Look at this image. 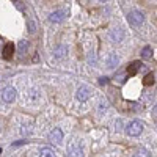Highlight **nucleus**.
Instances as JSON below:
<instances>
[{
  "label": "nucleus",
  "instance_id": "15",
  "mask_svg": "<svg viewBox=\"0 0 157 157\" xmlns=\"http://www.w3.org/2000/svg\"><path fill=\"white\" fill-rule=\"evenodd\" d=\"M143 85L145 86H149V85H154V74L152 72H149V74H146V77L143 78Z\"/></svg>",
  "mask_w": 157,
  "mask_h": 157
},
{
  "label": "nucleus",
  "instance_id": "9",
  "mask_svg": "<svg viewBox=\"0 0 157 157\" xmlns=\"http://www.w3.org/2000/svg\"><path fill=\"white\" fill-rule=\"evenodd\" d=\"M123 38H124V33H123L121 29H116V30H113V32L110 33V39H112L113 43H121Z\"/></svg>",
  "mask_w": 157,
  "mask_h": 157
},
{
  "label": "nucleus",
  "instance_id": "20",
  "mask_svg": "<svg viewBox=\"0 0 157 157\" xmlns=\"http://www.w3.org/2000/svg\"><path fill=\"white\" fill-rule=\"evenodd\" d=\"M109 83V77H99V85H107Z\"/></svg>",
  "mask_w": 157,
  "mask_h": 157
},
{
  "label": "nucleus",
  "instance_id": "11",
  "mask_svg": "<svg viewBox=\"0 0 157 157\" xmlns=\"http://www.w3.org/2000/svg\"><path fill=\"white\" fill-rule=\"evenodd\" d=\"M151 57H152V49H151L149 46L143 47V50H141V58H145V60H149Z\"/></svg>",
  "mask_w": 157,
  "mask_h": 157
},
{
  "label": "nucleus",
  "instance_id": "22",
  "mask_svg": "<svg viewBox=\"0 0 157 157\" xmlns=\"http://www.w3.org/2000/svg\"><path fill=\"white\" fill-rule=\"evenodd\" d=\"M24 143H25V141H14V143H13V146L16 148V146H21V145H24Z\"/></svg>",
  "mask_w": 157,
  "mask_h": 157
},
{
  "label": "nucleus",
  "instance_id": "14",
  "mask_svg": "<svg viewBox=\"0 0 157 157\" xmlns=\"http://www.w3.org/2000/svg\"><path fill=\"white\" fill-rule=\"evenodd\" d=\"M39 154L43 157H52V155H55V151L50 149V148H41L39 149Z\"/></svg>",
  "mask_w": 157,
  "mask_h": 157
},
{
  "label": "nucleus",
  "instance_id": "2",
  "mask_svg": "<svg viewBox=\"0 0 157 157\" xmlns=\"http://www.w3.org/2000/svg\"><path fill=\"white\" fill-rule=\"evenodd\" d=\"M129 24L132 25V27H140V25L145 22V16H143V13L140 11H132V13H129Z\"/></svg>",
  "mask_w": 157,
  "mask_h": 157
},
{
  "label": "nucleus",
  "instance_id": "8",
  "mask_svg": "<svg viewBox=\"0 0 157 157\" xmlns=\"http://www.w3.org/2000/svg\"><path fill=\"white\" fill-rule=\"evenodd\" d=\"M63 19H64V11H61V10L54 11V13H52V14L49 16V21L54 22V24H58V22H61Z\"/></svg>",
  "mask_w": 157,
  "mask_h": 157
},
{
  "label": "nucleus",
  "instance_id": "13",
  "mask_svg": "<svg viewBox=\"0 0 157 157\" xmlns=\"http://www.w3.org/2000/svg\"><path fill=\"white\" fill-rule=\"evenodd\" d=\"M118 57H116V54H110L109 55V61H107V64H109V68H115L116 64H118Z\"/></svg>",
  "mask_w": 157,
  "mask_h": 157
},
{
  "label": "nucleus",
  "instance_id": "23",
  "mask_svg": "<svg viewBox=\"0 0 157 157\" xmlns=\"http://www.w3.org/2000/svg\"><path fill=\"white\" fill-rule=\"evenodd\" d=\"M16 5H17V8H19V10H21V11H22V10H24V5H22V3H21V2H16Z\"/></svg>",
  "mask_w": 157,
  "mask_h": 157
},
{
  "label": "nucleus",
  "instance_id": "17",
  "mask_svg": "<svg viewBox=\"0 0 157 157\" xmlns=\"http://www.w3.org/2000/svg\"><path fill=\"white\" fill-rule=\"evenodd\" d=\"M105 109H107V101H99V113H102V112H105Z\"/></svg>",
  "mask_w": 157,
  "mask_h": 157
},
{
  "label": "nucleus",
  "instance_id": "10",
  "mask_svg": "<svg viewBox=\"0 0 157 157\" xmlns=\"http://www.w3.org/2000/svg\"><path fill=\"white\" fill-rule=\"evenodd\" d=\"M27 49H29V43L24 41V39H21L19 44H17V52L21 55H25V54H27Z\"/></svg>",
  "mask_w": 157,
  "mask_h": 157
},
{
  "label": "nucleus",
  "instance_id": "5",
  "mask_svg": "<svg viewBox=\"0 0 157 157\" xmlns=\"http://www.w3.org/2000/svg\"><path fill=\"white\" fill-rule=\"evenodd\" d=\"M49 141L60 145V143L63 141V132H61V129H54V130H52V132L49 134Z\"/></svg>",
  "mask_w": 157,
  "mask_h": 157
},
{
  "label": "nucleus",
  "instance_id": "25",
  "mask_svg": "<svg viewBox=\"0 0 157 157\" xmlns=\"http://www.w3.org/2000/svg\"><path fill=\"white\" fill-rule=\"evenodd\" d=\"M101 2H105V0H101Z\"/></svg>",
  "mask_w": 157,
  "mask_h": 157
},
{
  "label": "nucleus",
  "instance_id": "16",
  "mask_svg": "<svg viewBox=\"0 0 157 157\" xmlns=\"http://www.w3.org/2000/svg\"><path fill=\"white\" fill-rule=\"evenodd\" d=\"M69 152H71V155H83V154H82V149L78 148L77 143H74V145L69 148Z\"/></svg>",
  "mask_w": 157,
  "mask_h": 157
},
{
  "label": "nucleus",
  "instance_id": "6",
  "mask_svg": "<svg viewBox=\"0 0 157 157\" xmlns=\"http://www.w3.org/2000/svg\"><path fill=\"white\" fill-rule=\"evenodd\" d=\"M13 54H14V44H13V43L5 44L3 49H2V57H3L5 60H10V58L13 57Z\"/></svg>",
  "mask_w": 157,
  "mask_h": 157
},
{
  "label": "nucleus",
  "instance_id": "7",
  "mask_svg": "<svg viewBox=\"0 0 157 157\" xmlns=\"http://www.w3.org/2000/svg\"><path fill=\"white\" fill-rule=\"evenodd\" d=\"M140 69H143L141 61H132V63L127 66V74H129V75H135Z\"/></svg>",
  "mask_w": 157,
  "mask_h": 157
},
{
  "label": "nucleus",
  "instance_id": "3",
  "mask_svg": "<svg viewBox=\"0 0 157 157\" xmlns=\"http://www.w3.org/2000/svg\"><path fill=\"white\" fill-rule=\"evenodd\" d=\"M90 94H91V91H90L88 86H85V85L83 86H78L77 88V93H75V99L78 102H85V101H88Z\"/></svg>",
  "mask_w": 157,
  "mask_h": 157
},
{
  "label": "nucleus",
  "instance_id": "4",
  "mask_svg": "<svg viewBox=\"0 0 157 157\" xmlns=\"http://www.w3.org/2000/svg\"><path fill=\"white\" fill-rule=\"evenodd\" d=\"M14 99H16V90H14V88L8 86V88H5V90L2 91V101H3V102L10 104V102H13Z\"/></svg>",
  "mask_w": 157,
  "mask_h": 157
},
{
  "label": "nucleus",
  "instance_id": "18",
  "mask_svg": "<svg viewBox=\"0 0 157 157\" xmlns=\"http://www.w3.org/2000/svg\"><path fill=\"white\" fill-rule=\"evenodd\" d=\"M27 25H29L30 33H35V32H36V25H35V22H33V21H29V24H27Z\"/></svg>",
  "mask_w": 157,
  "mask_h": 157
},
{
  "label": "nucleus",
  "instance_id": "19",
  "mask_svg": "<svg viewBox=\"0 0 157 157\" xmlns=\"http://www.w3.org/2000/svg\"><path fill=\"white\" fill-rule=\"evenodd\" d=\"M30 132H32L30 126H29V127H27V126H24V127H22V130H21V134H22V135H30Z\"/></svg>",
  "mask_w": 157,
  "mask_h": 157
},
{
  "label": "nucleus",
  "instance_id": "1",
  "mask_svg": "<svg viewBox=\"0 0 157 157\" xmlns=\"http://www.w3.org/2000/svg\"><path fill=\"white\" fill-rule=\"evenodd\" d=\"M141 130H143V124L140 123V121H130L129 124H127V127H126V132H127V135H130V137H137V135H140L141 134Z\"/></svg>",
  "mask_w": 157,
  "mask_h": 157
},
{
  "label": "nucleus",
  "instance_id": "12",
  "mask_svg": "<svg viewBox=\"0 0 157 157\" xmlns=\"http://www.w3.org/2000/svg\"><path fill=\"white\" fill-rule=\"evenodd\" d=\"M66 52H68L66 46H58V47L55 49L54 54H55V57H57V58H61V57H64V54H66Z\"/></svg>",
  "mask_w": 157,
  "mask_h": 157
},
{
  "label": "nucleus",
  "instance_id": "21",
  "mask_svg": "<svg viewBox=\"0 0 157 157\" xmlns=\"http://www.w3.org/2000/svg\"><path fill=\"white\" fill-rule=\"evenodd\" d=\"M138 152H140V154H138V155H151V154H149V152H148V151H146V149H140V151H138Z\"/></svg>",
  "mask_w": 157,
  "mask_h": 157
},
{
  "label": "nucleus",
  "instance_id": "24",
  "mask_svg": "<svg viewBox=\"0 0 157 157\" xmlns=\"http://www.w3.org/2000/svg\"><path fill=\"white\" fill-rule=\"evenodd\" d=\"M154 110H155V112H157V104H155V107H154Z\"/></svg>",
  "mask_w": 157,
  "mask_h": 157
}]
</instances>
